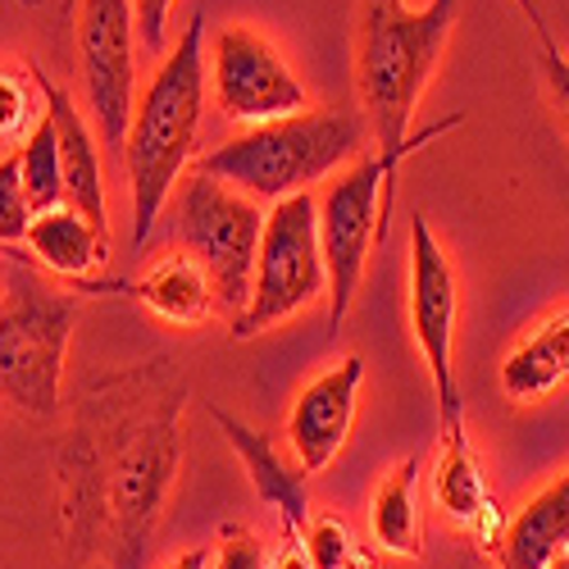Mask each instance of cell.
I'll use <instances>...</instances> for the list:
<instances>
[{
    "mask_svg": "<svg viewBox=\"0 0 569 569\" xmlns=\"http://www.w3.org/2000/svg\"><path fill=\"white\" fill-rule=\"evenodd\" d=\"M187 373L169 356L87 378L56 451L60 538L73 569H147L187 419Z\"/></svg>",
    "mask_w": 569,
    "mask_h": 569,
    "instance_id": "obj_1",
    "label": "cell"
},
{
    "mask_svg": "<svg viewBox=\"0 0 569 569\" xmlns=\"http://www.w3.org/2000/svg\"><path fill=\"white\" fill-rule=\"evenodd\" d=\"M201 119H206V19L192 14L156 69V78L141 91V101L128 123V201H132V247H147V237L169 206L173 182L182 178L187 160L201 147Z\"/></svg>",
    "mask_w": 569,
    "mask_h": 569,
    "instance_id": "obj_2",
    "label": "cell"
},
{
    "mask_svg": "<svg viewBox=\"0 0 569 569\" xmlns=\"http://www.w3.org/2000/svg\"><path fill=\"white\" fill-rule=\"evenodd\" d=\"M460 0H360L356 14V87L378 151L410 147V123L429 87L442 46L456 28Z\"/></svg>",
    "mask_w": 569,
    "mask_h": 569,
    "instance_id": "obj_3",
    "label": "cell"
},
{
    "mask_svg": "<svg viewBox=\"0 0 569 569\" xmlns=\"http://www.w3.org/2000/svg\"><path fill=\"white\" fill-rule=\"evenodd\" d=\"M365 110H297L269 123H251L201 160V173L223 178L237 192L282 201L328 178L342 160L360 156L369 141Z\"/></svg>",
    "mask_w": 569,
    "mask_h": 569,
    "instance_id": "obj_4",
    "label": "cell"
},
{
    "mask_svg": "<svg viewBox=\"0 0 569 569\" xmlns=\"http://www.w3.org/2000/svg\"><path fill=\"white\" fill-rule=\"evenodd\" d=\"M460 128V114L429 123L423 132L410 137V147L401 151H373L356 169L338 173L319 197V251L328 269V338H338V328L360 292L365 260L373 242H388V219H392V178L401 160L419 147H429L442 132Z\"/></svg>",
    "mask_w": 569,
    "mask_h": 569,
    "instance_id": "obj_5",
    "label": "cell"
},
{
    "mask_svg": "<svg viewBox=\"0 0 569 569\" xmlns=\"http://www.w3.org/2000/svg\"><path fill=\"white\" fill-rule=\"evenodd\" d=\"M78 319L82 301L51 292L28 264L10 278V292L0 297V401L32 419L60 415V378Z\"/></svg>",
    "mask_w": 569,
    "mask_h": 569,
    "instance_id": "obj_6",
    "label": "cell"
},
{
    "mask_svg": "<svg viewBox=\"0 0 569 569\" xmlns=\"http://www.w3.org/2000/svg\"><path fill=\"white\" fill-rule=\"evenodd\" d=\"M315 297H328V269L319 251V206L310 192H297L273 201V210L264 214L251 297L232 315L228 338L251 342L264 328H278L282 319L306 310Z\"/></svg>",
    "mask_w": 569,
    "mask_h": 569,
    "instance_id": "obj_7",
    "label": "cell"
},
{
    "mask_svg": "<svg viewBox=\"0 0 569 569\" xmlns=\"http://www.w3.org/2000/svg\"><path fill=\"white\" fill-rule=\"evenodd\" d=\"M178 232L192 260L210 273L214 301L237 315L251 297V273L260 256V232H264L260 206L242 192H232L223 178L197 173L178 197Z\"/></svg>",
    "mask_w": 569,
    "mask_h": 569,
    "instance_id": "obj_8",
    "label": "cell"
},
{
    "mask_svg": "<svg viewBox=\"0 0 569 569\" xmlns=\"http://www.w3.org/2000/svg\"><path fill=\"white\" fill-rule=\"evenodd\" d=\"M456 323H460V288L447 251L438 247L433 223L415 214L410 219V328L429 365L442 438L465 433V397L456 383Z\"/></svg>",
    "mask_w": 569,
    "mask_h": 569,
    "instance_id": "obj_9",
    "label": "cell"
},
{
    "mask_svg": "<svg viewBox=\"0 0 569 569\" xmlns=\"http://www.w3.org/2000/svg\"><path fill=\"white\" fill-rule=\"evenodd\" d=\"M132 37H137L132 0H82L78 6V64L110 156H123L132 123V64H137Z\"/></svg>",
    "mask_w": 569,
    "mask_h": 569,
    "instance_id": "obj_10",
    "label": "cell"
},
{
    "mask_svg": "<svg viewBox=\"0 0 569 569\" xmlns=\"http://www.w3.org/2000/svg\"><path fill=\"white\" fill-rule=\"evenodd\" d=\"M214 101L237 123H269L306 110V87L256 28H223L210 56Z\"/></svg>",
    "mask_w": 569,
    "mask_h": 569,
    "instance_id": "obj_11",
    "label": "cell"
},
{
    "mask_svg": "<svg viewBox=\"0 0 569 569\" xmlns=\"http://www.w3.org/2000/svg\"><path fill=\"white\" fill-rule=\"evenodd\" d=\"M360 383H365V360L347 356L328 373H319L315 383L301 388V397L292 401L288 415V447L297 456V469L306 473H323L338 460V451L347 447L351 429H356V401H360Z\"/></svg>",
    "mask_w": 569,
    "mask_h": 569,
    "instance_id": "obj_12",
    "label": "cell"
},
{
    "mask_svg": "<svg viewBox=\"0 0 569 569\" xmlns=\"http://www.w3.org/2000/svg\"><path fill=\"white\" fill-rule=\"evenodd\" d=\"M41 91L46 114L56 119L60 132V164H64V206H73L78 214H87L106 237H110V210H106V169H101V151L97 137L82 123V114L73 110V97L46 73L41 64H28Z\"/></svg>",
    "mask_w": 569,
    "mask_h": 569,
    "instance_id": "obj_13",
    "label": "cell"
},
{
    "mask_svg": "<svg viewBox=\"0 0 569 569\" xmlns=\"http://www.w3.org/2000/svg\"><path fill=\"white\" fill-rule=\"evenodd\" d=\"M210 415H214V423L223 429L228 447L237 451V460L247 465L251 483H256V497L278 510L282 538H306L310 519H315V515H310V497H306V473L282 465L278 451H273V442H269L260 429H251V423H242L237 415H228V410H219V406H210Z\"/></svg>",
    "mask_w": 569,
    "mask_h": 569,
    "instance_id": "obj_14",
    "label": "cell"
},
{
    "mask_svg": "<svg viewBox=\"0 0 569 569\" xmlns=\"http://www.w3.org/2000/svg\"><path fill=\"white\" fill-rule=\"evenodd\" d=\"M433 497L447 510L451 525H460L465 533H473V542L497 551L506 538V519L501 506L492 501L488 483H483V469L469 451L465 433H447L442 438V456H438V473H433Z\"/></svg>",
    "mask_w": 569,
    "mask_h": 569,
    "instance_id": "obj_15",
    "label": "cell"
},
{
    "mask_svg": "<svg viewBox=\"0 0 569 569\" xmlns=\"http://www.w3.org/2000/svg\"><path fill=\"white\" fill-rule=\"evenodd\" d=\"M569 383V306L551 310L501 360V392L515 406L556 397Z\"/></svg>",
    "mask_w": 569,
    "mask_h": 569,
    "instance_id": "obj_16",
    "label": "cell"
},
{
    "mask_svg": "<svg viewBox=\"0 0 569 569\" xmlns=\"http://www.w3.org/2000/svg\"><path fill=\"white\" fill-rule=\"evenodd\" d=\"M560 551H569V469L506 525L497 569H547Z\"/></svg>",
    "mask_w": 569,
    "mask_h": 569,
    "instance_id": "obj_17",
    "label": "cell"
},
{
    "mask_svg": "<svg viewBox=\"0 0 569 569\" xmlns=\"http://www.w3.org/2000/svg\"><path fill=\"white\" fill-rule=\"evenodd\" d=\"M28 251L46 269H56L60 278H87L91 269H101L110 260V237L78 214L73 206H56L46 214H32L28 223Z\"/></svg>",
    "mask_w": 569,
    "mask_h": 569,
    "instance_id": "obj_18",
    "label": "cell"
},
{
    "mask_svg": "<svg viewBox=\"0 0 569 569\" xmlns=\"http://www.w3.org/2000/svg\"><path fill=\"white\" fill-rule=\"evenodd\" d=\"M132 297L147 306L156 319L164 323H178V328H197L210 319V310L219 306L214 301V282L210 273L192 260V256H169L160 264H151L132 282Z\"/></svg>",
    "mask_w": 569,
    "mask_h": 569,
    "instance_id": "obj_19",
    "label": "cell"
},
{
    "mask_svg": "<svg viewBox=\"0 0 569 569\" xmlns=\"http://www.w3.org/2000/svg\"><path fill=\"white\" fill-rule=\"evenodd\" d=\"M415 479H419V460H401L383 483L373 488L369 501V533L388 556L419 560L423 556V533H419V510H415Z\"/></svg>",
    "mask_w": 569,
    "mask_h": 569,
    "instance_id": "obj_20",
    "label": "cell"
},
{
    "mask_svg": "<svg viewBox=\"0 0 569 569\" xmlns=\"http://www.w3.org/2000/svg\"><path fill=\"white\" fill-rule=\"evenodd\" d=\"M19 169H23V192L32 214H46L64 206V164H60V132L56 119L41 114L37 128L28 132L23 151H19Z\"/></svg>",
    "mask_w": 569,
    "mask_h": 569,
    "instance_id": "obj_21",
    "label": "cell"
},
{
    "mask_svg": "<svg viewBox=\"0 0 569 569\" xmlns=\"http://www.w3.org/2000/svg\"><path fill=\"white\" fill-rule=\"evenodd\" d=\"M32 87H37L32 69H28V73L0 69V141L23 137V128L32 132V128H37V114H46V110H37L41 91H32Z\"/></svg>",
    "mask_w": 569,
    "mask_h": 569,
    "instance_id": "obj_22",
    "label": "cell"
},
{
    "mask_svg": "<svg viewBox=\"0 0 569 569\" xmlns=\"http://www.w3.org/2000/svg\"><path fill=\"white\" fill-rule=\"evenodd\" d=\"M28 223H32V206L23 192V169H19V156H10L0 160V242L6 247L23 242Z\"/></svg>",
    "mask_w": 569,
    "mask_h": 569,
    "instance_id": "obj_23",
    "label": "cell"
},
{
    "mask_svg": "<svg viewBox=\"0 0 569 569\" xmlns=\"http://www.w3.org/2000/svg\"><path fill=\"white\" fill-rule=\"evenodd\" d=\"M306 547H310L315 569H338L356 551V538H351V529L342 525L338 515H315L310 529H306Z\"/></svg>",
    "mask_w": 569,
    "mask_h": 569,
    "instance_id": "obj_24",
    "label": "cell"
},
{
    "mask_svg": "<svg viewBox=\"0 0 569 569\" xmlns=\"http://www.w3.org/2000/svg\"><path fill=\"white\" fill-rule=\"evenodd\" d=\"M214 569H269L264 542L251 529L223 525V538H219V551H214Z\"/></svg>",
    "mask_w": 569,
    "mask_h": 569,
    "instance_id": "obj_25",
    "label": "cell"
},
{
    "mask_svg": "<svg viewBox=\"0 0 569 569\" xmlns=\"http://www.w3.org/2000/svg\"><path fill=\"white\" fill-rule=\"evenodd\" d=\"M538 69H542V82H547V101L556 110V123L569 141V56H560V46H547Z\"/></svg>",
    "mask_w": 569,
    "mask_h": 569,
    "instance_id": "obj_26",
    "label": "cell"
},
{
    "mask_svg": "<svg viewBox=\"0 0 569 569\" xmlns=\"http://www.w3.org/2000/svg\"><path fill=\"white\" fill-rule=\"evenodd\" d=\"M137 10V37L147 41V51H164V37H169V10L173 0H132Z\"/></svg>",
    "mask_w": 569,
    "mask_h": 569,
    "instance_id": "obj_27",
    "label": "cell"
},
{
    "mask_svg": "<svg viewBox=\"0 0 569 569\" xmlns=\"http://www.w3.org/2000/svg\"><path fill=\"white\" fill-rule=\"evenodd\" d=\"M269 569H315L306 538H282V547H278V556L269 560Z\"/></svg>",
    "mask_w": 569,
    "mask_h": 569,
    "instance_id": "obj_28",
    "label": "cell"
},
{
    "mask_svg": "<svg viewBox=\"0 0 569 569\" xmlns=\"http://www.w3.org/2000/svg\"><path fill=\"white\" fill-rule=\"evenodd\" d=\"M519 6V14H525L529 23H533V32H538V46L547 51V46H556V37H551V23H547V14H542V6L538 0H515Z\"/></svg>",
    "mask_w": 569,
    "mask_h": 569,
    "instance_id": "obj_29",
    "label": "cell"
},
{
    "mask_svg": "<svg viewBox=\"0 0 569 569\" xmlns=\"http://www.w3.org/2000/svg\"><path fill=\"white\" fill-rule=\"evenodd\" d=\"M206 565H210V551L206 547H192V551H182L169 569H206Z\"/></svg>",
    "mask_w": 569,
    "mask_h": 569,
    "instance_id": "obj_30",
    "label": "cell"
},
{
    "mask_svg": "<svg viewBox=\"0 0 569 569\" xmlns=\"http://www.w3.org/2000/svg\"><path fill=\"white\" fill-rule=\"evenodd\" d=\"M338 569H378V560H373L369 551H360V547H356V551H351V556H347Z\"/></svg>",
    "mask_w": 569,
    "mask_h": 569,
    "instance_id": "obj_31",
    "label": "cell"
},
{
    "mask_svg": "<svg viewBox=\"0 0 569 569\" xmlns=\"http://www.w3.org/2000/svg\"><path fill=\"white\" fill-rule=\"evenodd\" d=\"M0 256H6L10 264H28V256H19V251H14V247H6V242H0Z\"/></svg>",
    "mask_w": 569,
    "mask_h": 569,
    "instance_id": "obj_32",
    "label": "cell"
},
{
    "mask_svg": "<svg viewBox=\"0 0 569 569\" xmlns=\"http://www.w3.org/2000/svg\"><path fill=\"white\" fill-rule=\"evenodd\" d=\"M547 569H569V551H560V556H556V560H551Z\"/></svg>",
    "mask_w": 569,
    "mask_h": 569,
    "instance_id": "obj_33",
    "label": "cell"
},
{
    "mask_svg": "<svg viewBox=\"0 0 569 569\" xmlns=\"http://www.w3.org/2000/svg\"><path fill=\"white\" fill-rule=\"evenodd\" d=\"M23 6H28V10H37V6H41V0H23Z\"/></svg>",
    "mask_w": 569,
    "mask_h": 569,
    "instance_id": "obj_34",
    "label": "cell"
}]
</instances>
